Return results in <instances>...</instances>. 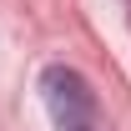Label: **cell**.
<instances>
[{"label": "cell", "instance_id": "obj_1", "mask_svg": "<svg viewBox=\"0 0 131 131\" xmlns=\"http://www.w3.org/2000/svg\"><path fill=\"white\" fill-rule=\"evenodd\" d=\"M40 101H46L56 131H106L101 101L76 66H46L40 71Z\"/></svg>", "mask_w": 131, "mask_h": 131}]
</instances>
